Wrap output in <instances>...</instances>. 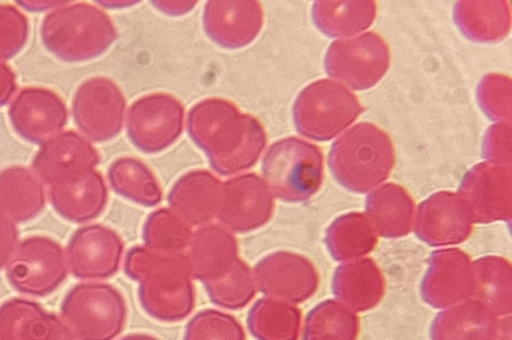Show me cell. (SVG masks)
<instances>
[{"instance_id":"6da1fadb","label":"cell","mask_w":512,"mask_h":340,"mask_svg":"<svg viewBox=\"0 0 512 340\" xmlns=\"http://www.w3.org/2000/svg\"><path fill=\"white\" fill-rule=\"evenodd\" d=\"M187 130L221 175L254 166L267 142L265 130L254 116L222 98H208L194 105L188 113Z\"/></svg>"},{"instance_id":"7a4b0ae2","label":"cell","mask_w":512,"mask_h":340,"mask_svg":"<svg viewBox=\"0 0 512 340\" xmlns=\"http://www.w3.org/2000/svg\"><path fill=\"white\" fill-rule=\"evenodd\" d=\"M124 270L139 282V301L151 317L176 322L193 310L195 293L184 252L163 253L136 246L128 251Z\"/></svg>"},{"instance_id":"3957f363","label":"cell","mask_w":512,"mask_h":340,"mask_svg":"<svg viewBox=\"0 0 512 340\" xmlns=\"http://www.w3.org/2000/svg\"><path fill=\"white\" fill-rule=\"evenodd\" d=\"M395 163L389 135L373 123L362 122L342 134L331 146L328 164L346 189L365 193L385 181Z\"/></svg>"},{"instance_id":"277c9868","label":"cell","mask_w":512,"mask_h":340,"mask_svg":"<svg viewBox=\"0 0 512 340\" xmlns=\"http://www.w3.org/2000/svg\"><path fill=\"white\" fill-rule=\"evenodd\" d=\"M116 37L117 31L110 17L87 3L55 8L41 24V39L46 49L67 62L98 57Z\"/></svg>"},{"instance_id":"5b68a950","label":"cell","mask_w":512,"mask_h":340,"mask_svg":"<svg viewBox=\"0 0 512 340\" xmlns=\"http://www.w3.org/2000/svg\"><path fill=\"white\" fill-rule=\"evenodd\" d=\"M262 174L273 196L285 202H304L321 187L323 153L298 137L280 139L266 151Z\"/></svg>"},{"instance_id":"8992f818","label":"cell","mask_w":512,"mask_h":340,"mask_svg":"<svg viewBox=\"0 0 512 340\" xmlns=\"http://www.w3.org/2000/svg\"><path fill=\"white\" fill-rule=\"evenodd\" d=\"M363 110L356 95L346 86L321 79L299 93L293 105V120L301 135L327 141L354 122Z\"/></svg>"},{"instance_id":"52a82bcc","label":"cell","mask_w":512,"mask_h":340,"mask_svg":"<svg viewBox=\"0 0 512 340\" xmlns=\"http://www.w3.org/2000/svg\"><path fill=\"white\" fill-rule=\"evenodd\" d=\"M60 310L75 339H112L122 331L126 319L122 294L103 283L74 286L64 297Z\"/></svg>"},{"instance_id":"ba28073f","label":"cell","mask_w":512,"mask_h":340,"mask_svg":"<svg viewBox=\"0 0 512 340\" xmlns=\"http://www.w3.org/2000/svg\"><path fill=\"white\" fill-rule=\"evenodd\" d=\"M326 72L355 90L374 86L390 65L385 40L373 31L339 39L329 46L324 60Z\"/></svg>"},{"instance_id":"9c48e42d","label":"cell","mask_w":512,"mask_h":340,"mask_svg":"<svg viewBox=\"0 0 512 340\" xmlns=\"http://www.w3.org/2000/svg\"><path fill=\"white\" fill-rule=\"evenodd\" d=\"M67 265L62 247L45 236L24 239L8 262L6 276L19 292L46 296L65 280Z\"/></svg>"},{"instance_id":"30bf717a","label":"cell","mask_w":512,"mask_h":340,"mask_svg":"<svg viewBox=\"0 0 512 340\" xmlns=\"http://www.w3.org/2000/svg\"><path fill=\"white\" fill-rule=\"evenodd\" d=\"M472 222H510L512 217L511 166L485 161L464 176L457 193Z\"/></svg>"},{"instance_id":"8fae6325","label":"cell","mask_w":512,"mask_h":340,"mask_svg":"<svg viewBox=\"0 0 512 340\" xmlns=\"http://www.w3.org/2000/svg\"><path fill=\"white\" fill-rule=\"evenodd\" d=\"M184 107L170 94L153 93L136 100L127 116V134L142 152L163 151L181 135Z\"/></svg>"},{"instance_id":"7c38bea8","label":"cell","mask_w":512,"mask_h":340,"mask_svg":"<svg viewBox=\"0 0 512 340\" xmlns=\"http://www.w3.org/2000/svg\"><path fill=\"white\" fill-rule=\"evenodd\" d=\"M125 106L121 90L111 79L93 77L83 82L75 92L73 120L91 140L107 141L121 131Z\"/></svg>"},{"instance_id":"4fadbf2b","label":"cell","mask_w":512,"mask_h":340,"mask_svg":"<svg viewBox=\"0 0 512 340\" xmlns=\"http://www.w3.org/2000/svg\"><path fill=\"white\" fill-rule=\"evenodd\" d=\"M256 286L268 297L288 303H301L317 291L319 275L305 256L276 251L262 258L253 272Z\"/></svg>"},{"instance_id":"5bb4252c","label":"cell","mask_w":512,"mask_h":340,"mask_svg":"<svg viewBox=\"0 0 512 340\" xmlns=\"http://www.w3.org/2000/svg\"><path fill=\"white\" fill-rule=\"evenodd\" d=\"M273 208V194L266 182L255 173H246L222 184L217 217L226 228L246 233L266 224Z\"/></svg>"},{"instance_id":"9a60e30c","label":"cell","mask_w":512,"mask_h":340,"mask_svg":"<svg viewBox=\"0 0 512 340\" xmlns=\"http://www.w3.org/2000/svg\"><path fill=\"white\" fill-rule=\"evenodd\" d=\"M123 242L112 229L87 225L76 230L67 246L71 273L79 279H104L114 275L120 265Z\"/></svg>"},{"instance_id":"2e32d148","label":"cell","mask_w":512,"mask_h":340,"mask_svg":"<svg viewBox=\"0 0 512 340\" xmlns=\"http://www.w3.org/2000/svg\"><path fill=\"white\" fill-rule=\"evenodd\" d=\"M14 130L25 140L43 144L67 123V108L60 96L46 88L21 90L9 107Z\"/></svg>"},{"instance_id":"e0dca14e","label":"cell","mask_w":512,"mask_h":340,"mask_svg":"<svg viewBox=\"0 0 512 340\" xmlns=\"http://www.w3.org/2000/svg\"><path fill=\"white\" fill-rule=\"evenodd\" d=\"M473 267L470 256L459 248L432 253L421 284V295L434 308H446L472 297Z\"/></svg>"},{"instance_id":"ac0fdd59","label":"cell","mask_w":512,"mask_h":340,"mask_svg":"<svg viewBox=\"0 0 512 340\" xmlns=\"http://www.w3.org/2000/svg\"><path fill=\"white\" fill-rule=\"evenodd\" d=\"M414 231L430 246L458 244L470 236L472 220L457 193L440 191L419 204Z\"/></svg>"},{"instance_id":"d6986e66","label":"cell","mask_w":512,"mask_h":340,"mask_svg":"<svg viewBox=\"0 0 512 340\" xmlns=\"http://www.w3.org/2000/svg\"><path fill=\"white\" fill-rule=\"evenodd\" d=\"M208 37L227 49L250 44L263 25V10L258 1H208L203 12Z\"/></svg>"},{"instance_id":"ffe728a7","label":"cell","mask_w":512,"mask_h":340,"mask_svg":"<svg viewBox=\"0 0 512 340\" xmlns=\"http://www.w3.org/2000/svg\"><path fill=\"white\" fill-rule=\"evenodd\" d=\"M451 306L435 317L432 339H510V315L498 317L472 297Z\"/></svg>"},{"instance_id":"44dd1931","label":"cell","mask_w":512,"mask_h":340,"mask_svg":"<svg viewBox=\"0 0 512 340\" xmlns=\"http://www.w3.org/2000/svg\"><path fill=\"white\" fill-rule=\"evenodd\" d=\"M49 198L63 218L83 223L104 210L108 194L102 175L94 168H88L50 183Z\"/></svg>"},{"instance_id":"7402d4cb","label":"cell","mask_w":512,"mask_h":340,"mask_svg":"<svg viewBox=\"0 0 512 340\" xmlns=\"http://www.w3.org/2000/svg\"><path fill=\"white\" fill-rule=\"evenodd\" d=\"M100 161L92 144L74 131L60 133L42 144L33 158L36 175L50 184L68 174L94 168Z\"/></svg>"},{"instance_id":"603a6c76","label":"cell","mask_w":512,"mask_h":340,"mask_svg":"<svg viewBox=\"0 0 512 340\" xmlns=\"http://www.w3.org/2000/svg\"><path fill=\"white\" fill-rule=\"evenodd\" d=\"M75 339L66 323L36 302L12 298L0 305V340Z\"/></svg>"},{"instance_id":"cb8c5ba5","label":"cell","mask_w":512,"mask_h":340,"mask_svg":"<svg viewBox=\"0 0 512 340\" xmlns=\"http://www.w3.org/2000/svg\"><path fill=\"white\" fill-rule=\"evenodd\" d=\"M187 249L191 275L202 283L225 274L238 258L235 237L217 224H205L192 232Z\"/></svg>"},{"instance_id":"d4e9b609","label":"cell","mask_w":512,"mask_h":340,"mask_svg":"<svg viewBox=\"0 0 512 340\" xmlns=\"http://www.w3.org/2000/svg\"><path fill=\"white\" fill-rule=\"evenodd\" d=\"M222 183L206 170L182 175L168 195L171 208L190 225L209 223L218 212Z\"/></svg>"},{"instance_id":"484cf974","label":"cell","mask_w":512,"mask_h":340,"mask_svg":"<svg viewBox=\"0 0 512 340\" xmlns=\"http://www.w3.org/2000/svg\"><path fill=\"white\" fill-rule=\"evenodd\" d=\"M333 294L356 312L377 306L385 293V279L371 258L343 263L334 272Z\"/></svg>"},{"instance_id":"4316f807","label":"cell","mask_w":512,"mask_h":340,"mask_svg":"<svg viewBox=\"0 0 512 340\" xmlns=\"http://www.w3.org/2000/svg\"><path fill=\"white\" fill-rule=\"evenodd\" d=\"M366 213L375 232L383 237L398 238L412 229L414 201L402 186L386 183L368 194Z\"/></svg>"},{"instance_id":"83f0119b","label":"cell","mask_w":512,"mask_h":340,"mask_svg":"<svg viewBox=\"0 0 512 340\" xmlns=\"http://www.w3.org/2000/svg\"><path fill=\"white\" fill-rule=\"evenodd\" d=\"M45 206V192L39 178L22 166L0 171V212L14 222L35 218Z\"/></svg>"},{"instance_id":"f1b7e54d","label":"cell","mask_w":512,"mask_h":340,"mask_svg":"<svg viewBox=\"0 0 512 340\" xmlns=\"http://www.w3.org/2000/svg\"><path fill=\"white\" fill-rule=\"evenodd\" d=\"M453 15L461 32L476 42L499 41L511 26L508 1H459Z\"/></svg>"},{"instance_id":"f546056e","label":"cell","mask_w":512,"mask_h":340,"mask_svg":"<svg viewBox=\"0 0 512 340\" xmlns=\"http://www.w3.org/2000/svg\"><path fill=\"white\" fill-rule=\"evenodd\" d=\"M474 289L472 298L483 303L498 317L512 312L511 263L500 256H484L472 263Z\"/></svg>"},{"instance_id":"4dcf8cb0","label":"cell","mask_w":512,"mask_h":340,"mask_svg":"<svg viewBox=\"0 0 512 340\" xmlns=\"http://www.w3.org/2000/svg\"><path fill=\"white\" fill-rule=\"evenodd\" d=\"M374 1H316L312 19L329 37L349 36L367 29L376 16Z\"/></svg>"},{"instance_id":"1f68e13d","label":"cell","mask_w":512,"mask_h":340,"mask_svg":"<svg viewBox=\"0 0 512 340\" xmlns=\"http://www.w3.org/2000/svg\"><path fill=\"white\" fill-rule=\"evenodd\" d=\"M325 243L335 260L345 261L370 253L377 244V236L366 215L351 212L332 222Z\"/></svg>"},{"instance_id":"d6a6232c","label":"cell","mask_w":512,"mask_h":340,"mask_svg":"<svg viewBox=\"0 0 512 340\" xmlns=\"http://www.w3.org/2000/svg\"><path fill=\"white\" fill-rule=\"evenodd\" d=\"M247 326L257 339L294 340L299 336L301 312L288 302L262 298L250 309Z\"/></svg>"},{"instance_id":"836d02e7","label":"cell","mask_w":512,"mask_h":340,"mask_svg":"<svg viewBox=\"0 0 512 340\" xmlns=\"http://www.w3.org/2000/svg\"><path fill=\"white\" fill-rule=\"evenodd\" d=\"M112 189L137 204L152 207L162 199V190L152 171L133 157L116 159L108 168Z\"/></svg>"},{"instance_id":"e575fe53","label":"cell","mask_w":512,"mask_h":340,"mask_svg":"<svg viewBox=\"0 0 512 340\" xmlns=\"http://www.w3.org/2000/svg\"><path fill=\"white\" fill-rule=\"evenodd\" d=\"M359 329V318L354 311L341 301L329 299L307 314L303 338L352 340L357 338Z\"/></svg>"},{"instance_id":"d590c367","label":"cell","mask_w":512,"mask_h":340,"mask_svg":"<svg viewBox=\"0 0 512 340\" xmlns=\"http://www.w3.org/2000/svg\"><path fill=\"white\" fill-rule=\"evenodd\" d=\"M191 235L190 224L172 208L152 212L143 228L145 246L163 253H183Z\"/></svg>"},{"instance_id":"8d00e7d4","label":"cell","mask_w":512,"mask_h":340,"mask_svg":"<svg viewBox=\"0 0 512 340\" xmlns=\"http://www.w3.org/2000/svg\"><path fill=\"white\" fill-rule=\"evenodd\" d=\"M203 285L214 304L232 310L246 306L257 288L253 272L240 258L225 274Z\"/></svg>"},{"instance_id":"74e56055","label":"cell","mask_w":512,"mask_h":340,"mask_svg":"<svg viewBox=\"0 0 512 340\" xmlns=\"http://www.w3.org/2000/svg\"><path fill=\"white\" fill-rule=\"evenodd\" d=\"M244 338V330L233 316L213 309L196 314L185 331V339L189 340H242Z\"/></svg>"},{"instance_id":"f35d334b","label":"cell","mask_w":512,"mask_h":340,"mask_svg":"<svg viewBox=\"0 0 512 340\" xmlns=\"http://www.w3.org/2000/svg\"><path fill=\"white\" fill-rule=\"evenodd\" d=\"M482 110L492 120L511 121V79L501 74H488L477 90Z\"/></svg>"},{"instance_id":"ab89813d","label":"cell","mask_w":512,"mask_h":340,"mask_svg":"<svg viewBox=\"0 0 512 340\" xmlns=\"http://www.w3.org/2000/svg\"><path fill=\"white\" fill-rule=\"evenodd\" d=\"M28 33L26 16L13 5L0 4V59L18 54L26 44Z\"/></svg>"},{"instance_id":"60d3db41","label":"cell","mask_w":512,"mask_h":340,"mask_svg":"<svg viewBox=\"0 0 512 340\" xmlns=\"http://www.w3.org/2000/svg\"><path fill=\"white\" fill-rule=\"evenodd\" d=\"M483 156L511 166V127L510 124L492 125L484 138Z\"/></svg>"},{"instance_id":"b9f144b4","label":"cell","mask_w":512,"mask_h":340,"mask_svg":"<svg viewBox=\"0 0 512 340\" xmlns=\"http://www.w3.org/2000/svg\"><path fill=\"white\" fill-rule=\"evenodd\" d=\"M17 240L18 229L15 222L0 212V270L14 254Z\"/></svg>"},{"instance_id":"7bdbcfd3","label":"cell","mask_w":512,"mask_h":340,"mask_svg":"<svg viewBox=\"0 0 512 340\" xmlns=\"http://www.w3.org/2000/svg\"><path fill=\"white\" fill-rule=\"evenodd\" d=\"M16 90V76L13 70L0 61V107L5 105Z\"/></svg>"},{"instance_id":"ee69618b","label":"cell","mask_w":512,"mask_h":340,"mask_svg":"<svg viewBox=\"0 0 512 340\" xmlns=\"http://www.w3.org/2000/svg\"><path fill=\"white\" fill-rule=\"evenodd\" d=\"M154 6L170 15H179L190 11L196 1H152Z\"/></svg>"},{"instance_id":"f6af8a7d","label":"cell","mask_w":512,"mask_h":340,"mask_svg":"<svg viewBox=\"0 0 512 340\" xmlns=\"http://www.w3.org/2000/svg\"><path fill=\"white\" fill-rule=\"evenodd\" d=\"M69 1H17V4L28 11H44L66 5Z\"/></svg>"}]
</instances>
